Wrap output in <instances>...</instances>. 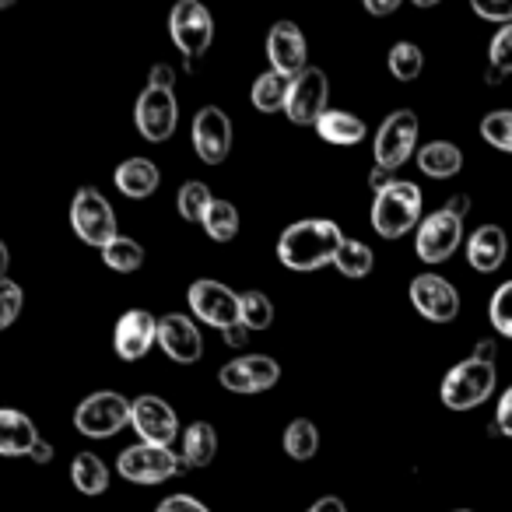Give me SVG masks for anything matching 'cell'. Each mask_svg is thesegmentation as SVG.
Instances as JSON below:
<instances>
[{
	"mask_svg": "<svg viewBox=\"0 0 512 512\" xmlns=\"http://www.w3.org/2000/svg\"><path fill=\"white\" fill-rule=\"evenodd\" d=\"M8 267H11V253H8V246H4V239H0V278L8 274Z\"/></svg>",
	"mask_w": 512,
	"mask_h": 512,
	"instance_id": "f907efd6",
	"label": "cell"
},
{
	"mask_svg": "<svg viewBox=\"0 0 512 512\" xmlns=\"http://www.w3.org/2000/svg\"><path fill=\"white\" fill-rule=\"evenodd\" d=\"M116 470L120 477H127L130 484H165L172 481L176 474H183V463H179L176 449H165V446H127L116 460Z\"/></svg>",
	"mask_w": 512,
	"mask_h": 512,
	"instance_id": "30bf717a",
	"label": "cell"
},
{
	"mask_svg": "<svg viewBox=\"0 0 512 512\" xmlns=\"http://www.w3.org/2000/svg\"><path fill=\"white\" fill-rule=\"evenodd\" d=\"M130 425V400L116 390L88 393L74 411V428L88 439H113Z\"/></svg>",
	"mask_w": 512,
	"mask_h": 512,
	"instance_id": "52a82bcc",
	"label": "cell"
},
{
	"mask_svg": "<svg viewBox=\"0 0 512 512\" xmlns=\"http://www.w3.org/2000/svg\"><path fill=\"white\" fill-rule=\"evenodd\" d=\"M186 306H190L193 320L207 323V327L221 330V334L239 323V292H232L225 281L197 278L190 285V292H186Z\"/></svg>",
	"mask_w": 512,
	"mask_h": 512,
	"instance_id": "9c48e42d",
	"label": "cell"
},
{
	"mask_svg": "<svg viewBox=\"0 0 512 512\" xmlns=\"http://www.w3.org/2000/svg\"><path fill=\"white\" fill-rule=\"evenodd\" d=\"M453 512H474V509H453Z\"/></svg>",
	"mask_w": 512,
	"mask_h": 512,
	"instance_id": "816d5d0a",
	"label": "cell"
},
{
	"mask_svg": "<svg viewBox=\"0 0 512 512\" xmlns=\"http://www.w3.org/2000/svg\"><path fill=\"white\" fill-rule=\"evenodd\" d=\"M309 43L302 36V29L295 22H274L267 32V60H271V71L281 78H295L299 71H306Z\"/></svg>",
	"mask_w": 512,
	"mask_h": 512,
	"instance_id": "ac0fdd59",
	"label": "cell"
},
{
	"mask_svg": "<svg viewBox=\"0 0 512 512\" xmlns=\"http://www.w3.org/2000/svg\"><path fill=\"white\" fill-rule=\"evenodd\" d=\"M39 442L36 421L15 407H0V456H29Z\"/></svg>",
	"mask_w": 512,
	"mask_h": 512,
	"instance_id": "603a6c76",
	"label": "cell"
},
{
	"mask_svg": "<svg viewBox=\"0 0 512 512\" xmlns=\"http://www.w3.org/2000/svg\"><path fill=\"white\" fill-rule=\"evenodd\" d=\"M463 249H467V264L477 274H495L502 271L505 256H509V235L502 225H481L467 235Z\"/></svg>",
	"mask_w": 512,
	"mask_h": 512,
	"instance_id": "ffe728a7",
	"label": "cell"
},
{
	"mask_svg": "<svg viewBox=\"0 0 512 512\" xmlns=\"http://www.w3.org/2000/svg\"><path fill=\"white\" fill-rule=\"evenodd\" d=\"M414 158H418L421 176H428V179H453V176H460V169H463V151L456 148L453 141L421 144V148L414 151Z\"/></svg>",
	"mask_w": 512,
	"mask_h": 512,
	"instance_id": "d4e9b609",
	"label": "cell"
},
{
	"mask_svg": "<svg viewBox=\"0 0 512 512\" xmlns=\"http://www.w3.org/2000/svg\"><path fill=\"white\" fill-rule=\"evenodd\" d=\"M134 123H137V134L151 144H165L172 134H176V123H179V102L176 92H165V88H144L137 95V106H134Z\"/></svg>",
	"mask_w": 512,
	"mask_h": 512,
	"instance_id": "4fadbf2b",
	"label": "cell"
},
{
	"mask_svg": "<svg viewBox=\"0 0 512 512\" xmlns=\"http://www.w3.org/2000/svg\"><path fill=\"white\" fill-rule=\"evenodd\" d=\"M155 512H211L197 495H169L158 502Z\"/></svg>",
	"mask_w": 512,
	"mask_h": 512,
	"instance_id": "ab89813d",
	"label": "cell"
},
{
	"mask_svg": "<svg viewBox=\"0 0 512 512\" xmlns=\"http://www.w3.org/2000/svg\"><path fill=\"white\" fill-rule=\"evenodd\" d=\"M200 228L207 232V239L214 242H232L235 235H239V207L232 204V200H211V207L204 211V218H200Z\"/></svg>",
	"mask_w": 512,
	"mask_h": 512,
	"instance_id": "f1b7e54d",
	"label": "cell"
},
{
	"mask_svg": "<svg viewBox=\"0 0 512 512\" xmlns=\"http://www.w3.org/2000/svg\"><path fill=\"white\" fill-rule=\"evenodd\" d=\"M397 179V172H386V169H379V165H372V172H369V186H372V193H379V190H386V186Z\"/></svg>",
	"mask_w": 512,
	"mask_h": 512,
	"instance_id": "7dc6e473",
	"label": "cell"
},
{
	"mask_svg": "<svg viewBox=\"0 0 512 512\" xmlns=\"http://www.w3.org/2000/svg\"><path fill=\"white\" fill-rule=\"evenodd\" d=\"M330 267H337V271H341L344 278L362 281V278H369L372 267H376V253H372L369 242H362V239H344V246L337 249L334 264H330Z\"/></svg>",
	"mask_w": 512,
	"mask_h": 512,
	"instance_id": "83f0119b",
	"label": "cell"
},
{
	"mask_svg": "<svg viewBox=\"0 0 512 512\" xmlns=\"http://www.w3.org/2000/svg\"><path fill=\"white\" fill-rule=\"evenodd\" d=\"M169 39L186 60V71H193L200 57L214 43V15L200 0H179L169 11Z\"/></svg>",
	"mask_w": 512,
	"mask_h": 512,
	"instance_id": "5b68a950",
	"label": "cell"
},
{
	"mask_svg": "<svg viewBox=\"0 0 512 512\" xmlns=\"http://www.w3.org/2000/svg\"><path fill=\"white\" fill-rule=\"evenodd\" d=\"M239 323L249 334H260V330H271L274 323V302L267 299L260 288H249L239 292Z\"/></svg>",
	"mask_w": 512,
	"mask_h": 512,
	"instance_id": "4dcf8cb0",
	"label": "cell"
},
{
	"mask_svg": "<svg viewBox=\"0 0 512 512\" xmlns=\"http://www.w3.org/2000/svg\"><path fill=\"white\" fill-rule=\"evenodd\" d=\"M477 134L495 151L512 155V109H495V113H488L481 120V127H477Z\"/></svg>",
	"mask_w": 512,
	"mask_h": 512,
	"instance_id": "d590c367",
	"label": "cell"
},
{
	"mask_svg": "<svg viewBox=\"0 0 512 512\" xmlns=\"http://www.w3.org/2000/svg\"><path fill=\"white\" fill-rule=\"evenodd\" d=\"M498 386V372L495 365H484V362H474V358H463L456 362L453 369L442 376L439 383V397L449 411H474L481 407L484 400L495 393Z\"/></svg>",
	"mask_w": 512,
	"mask_h": 512,
	"instance_id": "3957f363",
	"label": "cell"
},
{
	"mask_svg": "<svg viewBox=\"0 0 512 512\" xmlns=\"http://www.w3.org/2000/svg\"><path fill=\"white\" fill-rule=\"evenodd\" d=\"M474 362H484V365H495V358H498V344H495V337H488V341H477V348H474Z\"/></svg>",
	"mask_w": 512,
	"mask_h": 512,
	"instance_id": "ee69618b",
	"label": "cell"
},
{
	"mask_svg": "<svg viewBox=\"0 0 512 512\" xmlns=\"http://www.w3.org/2000/svg\"><path fill=\"white\" fill-rule=\"evenodd\" d=\"M330 109V78L320 67H306L292 78L285 99V116L295 127H316L323 113Z\"/></svg>",
	"mask_w": 512,
	"mask_h": 512,
	"instance_id": "8fae6325",
	"label": "cell"
},
{
	"mask_svg": "<svg viewBox=\"0 0 512 512\" xmlns=\"http://www.w3.org/2000/svg\"><path fill=\"white\" fill-rule=\"evenodd\" d=\"M71 228L74 235H78L81 242H88V246L102 249L109 246V242L116 239V214L113 207H109V200L102 197L95 186H81L78 193H74L71 200Z\"/></svg>",
	"mask_w": 512,
	"mask_h": 512,
	"instance_id": "ba28073f",
	"label": "cell"
},
{
	"mask_svg": "<svg viewBox=\"0 0 512 512\" xmlns=\"http://www.w3.org/2000/svg\"><path fill=\"white\" fill-rule=\"evenodd\" d=\"M344 228L334 218H302L292 221L278 235V260L285 271L313 274L334 264L337 249L344 246Z\"/></svg>",
	"mask_w": 512,
	"mask_h": 512,
	"instance_id": "6da1fadb",
	"label": "cell"
},
{
	"mask_svg": "<svg viewBox=\"0 0 512 512\" xmlns=\"http://www.w3.org/2000/svg\"><path fill=\"white\" fill-rule=\"evenodd\" d=\"M407 295H411V306L418 309V316L428 323H453L460 316V292L442 274H418L411 281V288H407Z\"/></svg>",
	"mask_w": 512,
	"mask_h": 512,
	"instance_id": "5bb4252c",
	"label": "cell"
},
{
	"mask_svg": "<svg viewBox=\"0 0 512 512\" xmlns=\"http://www.w3.org/2000/svg\"><path fill=\"white\" fill-rule=\"evenodd\" d=\"M151 88H165V92H176V67L172 64H155L148 71Z\"/></svg>",
	"mask_w": 512,
	"mask_h": 512,
	"instance_id": "b9f144b4",
	"label": "cell"
},
{
	"mask_svg": "<svg viewBox=\"0 0 512 512\" xmlns=\"http://www.w3.org/2000/svg\"><path fill=\"white\" fill-rule=\"evenodd\" d=\"M495 428L512 439V386L498 397V404H495Z\"/></svg>",
	"mask_w": 512,
	"mask_h": 512,
	"instance_id": "60d3db41",
	"label": "cell"
},
{
	"mask_svg": "<svg viewBox=\"0 0 512 512\" xmlns=\"http://www.w3.org/2000/svg\"><path fill=\"white\" fill-rule=\"evenodd\" d=\"M218 383L228 393H239V397H256V393H267L281 383V365L271 355H242L232 362L221 365Z\"/></svg>",
	"mask_w": 512,
	"mask_h": 512,
	"instance_id": "7c38bea8",
	"label": "cell"
},
{
	"mask_svg": "<svg viewBox=\"0 0 512 512\" xmlns=\"http://www.w3.org/2000/svg\"><path fill=\"white\" fill-rule=\"evenodd\" d=\"M418 134H421V120L414 109H393L376 130V141H372V162L386 172L404 169L407 162L418 151Z\"/></svg>",
	"mask_w": 512,
	"mask_h": 512,
	"instance_id": "277c9868",
	"label": "cell"
},
{
	"mask_svg": "<svg viewBox=\"0 0 512 512\" xmlns=\"http://www.w3.org/2000/svg\"><path fill=\"white\" fill-rule=\"evenodd\" d=\"M470 8H474V15L484 18V22H495V25L512 22V0H474Z\"/></svg>",
	"mask_w": 512,
	"mask_h": 512,
	"instance_id": "f35d334b",
	"label": "cell"
},
{
	"mask_svg": "<svg viewBox=\"0 0 512 512\" xmlns=\"http://www.w3.org/2000/svg\"><path fill=\"white\" fill-rule=\"evenodd\" d=\"M32 460H36V463H50L53 460V446H50V442H46V439H39L36 442V446H32Z\"/></svg>",
	"mask_w": 512,
	"mask_h": 512,
	"instance_id": "681fc988",
	"label": "cell"
},
{
	"mask_svg": "<svg viewBox=\"0 0 512 512\" xmlns=\"http://www.w3.org/2000/svg\"><path fill=\"white\" fill-rule=\"evenodd\" d=\"M102 260H106L109 271L116 274H134L144 267V246L130 235H116L109 246H102Z\"/></svg>",
	"mask_w": 512,
	"mask_h": 512,
	"instance_id": "1f68e13d",
	"label": "cell"
},
{
	"mask_svg": "<svg viewBox=\"0 0 512 512\" xmlns=\"http://www.w3.org/2000/svg\"><path fill=\"white\" fill-rule=\"evenodd\" d=\"M288 85L292 78H281L274 71H264L249 88V102H253L256 113H285V99H288Z\"/></svg>",
	"mask_w": 512,
	"mask_h": 512,
	"instance_id": "4316f807",
	"label": "cell"
},
{
	"mask_svg": "<svg viewBox=\"0 0 512 512\" xmlns=\"http://www.w3.org/2000/svg\"><path fill=\"white\" fill-rule=\"evenodd\" d=\"M193 151L204 165H221L232 151V120L221 106H204L190 127Z\"/></svg>",
	"mask_w": 512,
	"mask_h": 512,
	"instance_id": "2e32d148",
	"label": "cell"
},
{
	"mask_svg": "<svg viewBox=\"0 0 512 512\" xmlns=\"http://www.w3.org/2000/svg\"><path fill=\"white\" fill-rule=\"evenodd\" d=\"M488 320L498 337H509L512 341V281H502L495 288V295L488 302Z\"/></svg>",
	"mask_w": 512,
	"mask_h": 512,
	"instance_id": "8d00e7d4",
	"label": "cell"
},
{
	"mask_svg": "<svg viewBox=\"0 0 512 512\" xmlns=\"http://www.w3.org/2000/svg\"><path fill=\"white\" fill-rule=\"evenodd\" d=\"M309 512H348V505H344V498H337V495H323L309 505Z\"/></svg>",
	"mask_w": 512,
	"mask_h": 512,
	"instance_id": "f6af8a7d",
	"label": "cell"
},
{
	"mask_svg": "<svg viewBox=\"0 0 512 512\" xmlns=\"http://www.w3.org/2000/svg\"><path fill=\"white\" fill-rule=\"evenodd\" d=\"M442 207H446L449 214H456V218L467 221V214H470V197H467V193H453V197H449Z\"/></svg>",
	"mask_w": 512,
	"mask_h": 512,
	"instance_id": "bcb514c9",
	"label": "cell"
},
{
	"mask_svg": "<svg viewBox=\"0 0 512 512\" xmlns=\"http://www.w3.org/2000/svg\"><path fill=\"white\" fill-rule=\"evenodd\" d=\"M512 74V22L498 25V32L488 43V71H484V81L488 85H498V81Z\"/></svg>",
	"mask_w": 512,
	"mask_h": 512,
	"instance_id": "d6a6232c",
	"label": "cell"
},
{
	"mask_svg": "<svg viewBox=\"0 0 512 512\" xmlns=\"http://www.w3.org/2000/svg\"><path fill=\"white\" fill-rule=\"evenodd\" d=\"M113 183H116V190H120L123 197L148 200L151 193L162 186V172H158V165L151 162V158H127V162L116 165Z\"/></svg>",
	"mask_w": 512,
	"mask_h": 512,
	"instance_id": "7402d4cb",
	"label": "cell"
},
{
	"mask_svg": "<svg viewBox=\"0 0 512 512\" xmlns=\"http://www.w3.org/2000/svg\"><path fill=\"white\" fill-rule=\"evenodd\" d=\"M211 200H214L211 186L200 183V179H190V183H183V186H179V193H176V211H179V218H186V221H193V225H200V218H204V211L211 207Z\"/></svg>",
	"mask_w": 512,
	"mask_h": 512,
	"instance_id": "e575fe53",
	"label": "cell"
},
{
	"mask_svg": "<svg viewBox=\"0 0 512 512\" xmlns=\"http://www.w3.org/2000/svg\"><path fill=\"white\" fill-rule=\"evenodd\" d=\"M365 11L372 18H390L393 11H400V0H365Z\"/></svg>",
	"mask_w": 512,
	"mask_h": 512,
	"instance_id": "7bdbcfd3",
	"label": "cell"
},
{
	"mask_svg": "<svg viewBox=\"0 0 512 512\" xmlns=\"http://www.w3.org/2000/svg\"><path fill=\"white\" fill-rule=\"evenodd\" d=\"M313 130L320 134V141L334 144V148H355L369 137V123L358 113H348V109H327Z\"/></svg>",
	"mask_w": 512,
	"mask_h": 512,
	"instance_id": "44dd1931",
	"label": "cell"
},
{
	"mask_svg": "<svg viewBox=\"0 0 512 512\" xmlns=\"http://www.w3.org/2000/svg\"><path fill=\"white\" fill-rule=\"evenodd\" d=\"M421 218H425V193L411 179L397 176L386 190H379L372 197L369 221L376 228V235H383V239H404V235H411L421 225Z\"/></svg>",
	"mask_w": 512,
	"mask_h": 512,
	"instance_id": "7a4b0ae2",
	"label": "cell"
},
{
	"mask_svg": "<svg viewBox=\"0 0 512 512\" xmlns=\"http://www.w3.org/2000/svg\"><path fill=\"white\" fill-rule=\"evenodd\" d=\"M386 64H390V74L397 81H418L421 71H425V53H421L418 43H407V39H400V43L390 46V57H386Z\"/></svg>",
	"mask_w": 512,
	"mask_h": 512,
	"instance_id": "836d02e7",
	"label": "cell"
},
{
	"mask_svg": "<svg viewBox=\"0 0 512 512\" xmlns=\"http://www.w3.org/2000/svg\"><path fill=\"white\" fill-rule=\"evenodd\" d=\"M281 449H285V456L295 463L313 460V456L320 453V428H316V421H309V418L288 421L285 435H281Z\"/></svg>",
	"mask_w": 512,
	"mask_h": 512,
	"instance_id": "484cf974",
	"label": "cell"
},
{
	"mask_svg": "<svg viewBox=\"0 0 512 512\" xmlns=\"http://www.w3.org/2000/svg\"><path fill=\"white\" fill-rule=\"evenodd\" d=\"M158 348L165 358L179 365H193L204 358V334H200L197 320L186 313H169L158 320Z\"/></svg>",
	"mask_w": 512,
	"mask_h": 512,
	"instance_id": "e0dca14e",
	"label": "cell"
},
{
	"mask_svg": "<svg viewBox=\"0 0 512 512\" xmlns=\"http://www.w3.org/2000/svg\"><path fill=\"white\" fill-rule=\"evenodd\" d=\"M130 428L141 435L144 446L172 449V442H176V435H179V418L169 400L151 397L148 393V397L130 400Z\"/></svg>",
	"mask_w": 512,
	"mask_h": 512,
	"instance_id": "9a60e30c",
	"label": "cell"
},
{
	"mask_svg": "<svg viewBox=\"0 0 512 512\" xmlns=\"http://www.w3.org/2000/svg\"><path fill=\"white\" fill-rule=\"evenodd\" d=\"M463 242H467V221L449 214L446 207L425 214L421 225L414 228V253H418V260L428 267L446 264Z\"/></svg>",
	"mask_w": 512,
	"mask_h": 512,
	"instance_id": "8992f818",
	"label": "cell"
},
{
	"mask_svg": "<svg viewBox=\"0 0 512 512\" xmlns=\"http://www.w3.org/2000/svg\"><path fill=\"white\" fill-rule=\"evenodd\" d=\"M71 481L81 495H102L109 488V467L95 453H78L71 463Z\"/></svg>",
	"mask_w": 512,
	"mask_h": 512,
	"instance_id": "f546056e",
	"label": "cell"
},
{
	"mask_svg": "<svg viewBox=\"0 0 512 512\" xmlns=\"http://www.w3.org/2000/svg\"><path fill=\"white\" fill-rule=\"evenodd\" d=\"M218 456V428L211 421H190L179 439V463L183 467H207Z\"/></svg>",
	"mask_w": 512,
	"mask_h": 512,
	"instance_id": "cb8c5ba5",
	"label": "cell"
},
{
	"mask_svg": "<svg viewBox=\"0 0 512 512\" xmlns=\"http://www.w3.org/2000/svg\"><path fill=\"white\" fill-rule=\"evenodd\" d=\"M158 344V316L148 309H130L116 320L113 330V348L123 362H141L151 348Z\"/></svg>",
	"mask_w": 512,
	"mask_h": 512,
	"instance_id": "d6986e66",
	"label": "cell"
},
{
	"mask_svg": "<svg viewBox=\"0 0 512 512\" xmlns=\"http://www.w3.org/2000/svg\"><path fill=\"white\" fill-rule=\"evenodd\" d=\"M221 337H225L228 348H246V344H249V330L242 327V323H235V327H228Z\"/></svg>",
	"mask_w": 512,
	"mask_h": 512,
	"instance_id": "c3c4849f",
	"label": "cell"
},
{
	"mask_svg": "<svg viewBox=\"0 0 512 512\" xmlns=\"http://www.w3.org/2000/svg\"><path fill=\"white\" fill-rule=\"evenodd\" d=\"M22 288L15 285V281L8 278H0V330H8L11 323L18 320V313H22Z\"/></svg>",
	"mask_w": 512,
	"mask_h": 512,
	"instance_id": "74e56055",
	"label": "cell"
}]
</instances>
